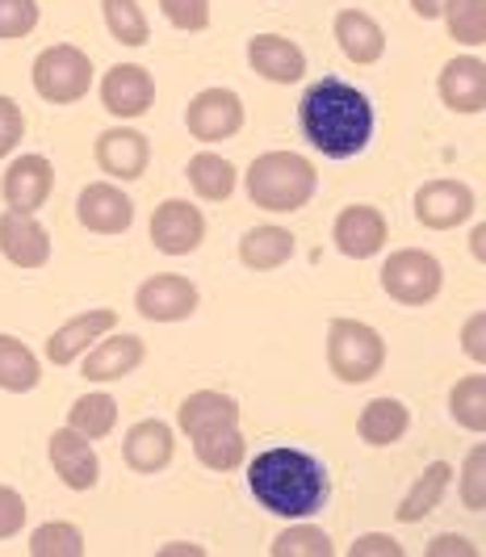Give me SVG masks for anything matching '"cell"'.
Segmentation results:
<instances>
[{
	"label": "cell",
	"mask_w": 486,
	"mask_h": 557,
	"mask_svg": "<svg viewBox=\"0 0 486 557\" xmlns=\"http://www.w3.org/2000/svg\"><path fill=\"white\" fill-rule=\"evenodd\" d=\"M298 126L319 156L352 160L373 139V106L361 88L336 81V76H323L302 92Z\"/></svg>",
	"instance_id": "cell-1"
},
{
	"label": "cell",
	"mask_w": 486,
	"mask_h": 557,
	"mask_svg": "<svg viewBox=\"0 0 486 557\" xmlns=\"http://www.w3.org/2000/svg\"><path fill=\"white\" fill-rule=\"evenodd\" d=\"M248 491L264 511L282 520H307L323 511V503L332 495V478L315 453L277 445L257 453V461L248 466Z\"/></svg>",
	"instance_id": "cell-2"
},
{
	"label": "cell",
	"mask_w": 486,
	"mask_h": 557,
	"mask_svg": "<svg viewBox=\"0 0 486 557\" xmlns=\"http://www.w3.org/2000/svg\"><path fill=\"white\" fill-rule=\"evenodd\" d=\"M248 197L257 201V210H269V214H294L302 210L319 189V172L307 156L298 151H264L252 160L248 176Z\"/></svg>",
	"instance_id": "cell-3"
},
{
	"label": "cell",
	"mask_w": 486,
	"mask_h": 557,
	"mask_svg": "<svg viewBox=\"0 0 486 557\" xmlns=\"http://www.w3.org/2000/svg\"><path fill=\"white\" fill-rule=\"evenodd\" d=\"M327 369L348 382V386H365L386 369V339L377 327L361 319H336L327 327Z\"/></svg>",
	"instance_id": "cell-4"
},
{
	"label": "cell",
	"mask_w": 486,
	"mask_h": 557,
	"mask_svg": "<svg viewBox=\"0 0 486 557\" xmlns=\"http://www.w3.org/2000/svg\"><path fill=\"white\" fill-rule=\"evenodd\" d=\"M29 81H34V92L47 106H76L92 88V59L80 47L59 42V47H47L42 55L34 59Z\"/></svg>",
	"instance_id": "cell-5"
},
{
	"label": "cell",
	"mask_w": 486,
	"mask_h": 557,
	"mask_svg": "<svg viewBox=\"0 0 486 557\" xmlns=\"http://www.w3.org/2000/svg\"><path fill=\"white\" fill-rule=\"evenodd\" d=\"M445 285V269L432 251L399 248L390 251V260L382 264V289L399 302V307H428Z\"/></svg>",
	"instance_id": "cell-6"
},
{
	"label": "cell",
	"mask_w": 486,
	"mask_h": 557,
	"mask_svg": "<svg viewBox=\"0 0 486 557\" xmlns=\"http://www.w3.org/2000/svg\"><path fill=\"white\" fill-rule=\"evenodd\" d=\"M185 126L198 143H223L244 131V101L230 88H201L185 110Z\"/></svg>",
	"instance_id": "cell-7"
},
{
	"label": "cell",
	"mask_w": 486,
	"mask_h": 557,
	"mask_svg": "<svg viewBox=\"0 0 486 557\" xmlns=\"http://www.w3.org/2000/svg\"><path fill=\"white\" fill-rule=\"evenodd\" d=\"M201 239H205V219H201V210L194 201L169 197V201L155 206V214H151V244H155V251L189 256V251L201 248Z\"/></svg>",
	"instance_id": "cell-8"
},
{
	"label": "cell",
	"mask_w": 486,
	"mask_h": 557,
	"mask_svg": "<svg viewBox=\"0 0 486 557\" xmlns=\"http://www.w3.org/2000/svg\"><path fill=\"white\" fill-rule=\"evenodd\" d=\"M198 285L180 273H155L139 285L135 294V310L144 314L147 323H180L198 310Z\"/></svg>",
	"instance_id": "cell-9"
},
{
	"label": "cell",
	"mask_w": 486,
	"mask_h": 557,
	"mask_svg": "<svg viewBox=\"0 0 486 557\" xmlns=\"http://www.w3.org/2000/svg\"><path fill=\"white\" fill-rule=\"evenodd\" d=\"M478 210V197L465 181H428L415 194V219L428 231H453V226L470 223Z\"/></svg>",
	"instance_id": "cell-10"
},
{
	"label": "cell",
	"mask_w": 486,
	"mask_h": 557,
	"mask_svg": "<svg viewBox=\"0 0 486 557\" xmlns=\"http://www.w3.org/2000/svg\"><path fill=\"white\" fill-rule=\"evenodd\" d=\"M101 106L105 113H114L122 122L130 117H144L155 106V81L144 63H114L105 76H101Z\"/></svg>",
	"instance_id": "cell-11"
},
{
	"label": "cell",
	"mask_w": 486,
	"mask_h": 557,
	"mask_svg": "<svg viewBox=\"0 0 486 557\" xmlns=\"http://www.w3.org/2000/svg\"><path fill=\"white\" fill-rule=\"evenodd\" d=\"M51 189H55V168L47 156H17L0 176V197L9 210L34 214L51 201Z\"/></svg>",
	"instance_id": "cell-12"
},
{
	"label": "cell",
	"mask_w": 486,
	"mask_h": 557,
	"mask_svg": "<svg viewBox=\"0 0 486 557\" xmlns=\"http://www.w3.org/2000/svg\"><path fill=\"white\" fill-rule=\"evenodd\" d=\"M76 219L92 235H122L135 223V201L110 181H97V185H85L76 197Z\"/></svg>",
	"instance_id": "cell-13"
},
{
	"label": "cell",
	"mask_w": 486,
	"mask_h": 557,
	"mask_svg": "<svg viewBox=\"0 0 486 557\" xmlns=\"http://www.w3.org/2000/svg\"><path fill=\"white\" fill-rule=\"evenodd\" d=\"M390 226L382 219V210L373 206H344L332 226V244L340 248V256L348 260H373L377 251L386 248Z\"/></svg>",
	"instance_id": "cell-14"
},
{
	"label": "cell",
	"mask_w": 486,
	"mask_h": 557,
	"mask_svg": "<svg viewBox=\"0 0 486 557\" xmlns=\"http://www.w3.org/2000/svg\"><path fill=\"white\" fill-rule=\"evenodd\" d=\"M0 256L17 269H42L51 260V231L26 210L0 214Z\"/></svg>",
	"instance_id": "cell-15"
},
{
	"label": "cell",
	"mask_w": 486,
	"mask_h": 557,
	"mask_svg": "<svg viewBox=\"0 0 486 557\" xmlns=\"http://www.w3.org/2000/svg\"><path fill=\"white\" fill-rule=\"evenodd\" d=\"M151 164V143L130 126H114L97 135V168L114 181H139Z\"/></svg>",
	"instance_id": "cell-16"
},
{
	"label": "cell",
	"mask_w": 486,
	"mask_h": 557,
	"mask_svg": "<svg viewBox=\"0 0 486 557\" xmlns=\"http://www.w3.org/2000/svg\"><path fill=\"white\" fill-rule=\"evenodd\" d=\"M114 327H117V310H110V307L85 310V314L67 319V323L47 339V361L59 364V369H63V364H76L88 352V344H97L101 335L114 332Z\"/></svg>",
	"instance_id": "cell-17"
},
{
	"label": "cell",
	"mask_w": 486,
	"mask_h": 557,
	"mask_svg": "<svg viewBox=\"0 0 486 557\" xmlns=\"http://www.w3.org/2000/svg\"><path fill=\"white\" fill-rule=\"evenodd\" d=\"M436 92L453 113H483L486 110V67L478 55L449 59L436 76Z\"/></svg>",
	"instance_id": "cell-18"
},
{
	"label": "cell",
	"mask_w": 486,
	"mask_h": 557,
	"mask_svg": "<svg viewBox=\"0 0 486 557\" xmlns=\"http://www.w3.org/2000/svg\"><path fill=\"white\" fill-rule=\"evenodd\" d=\"M172 453H176V436L164 419H139L126 441H122V457L135 474H160L172 466Z\"/></svg>",
	"instance_id": "cell-19"
},
{
	"label": "cell",
	"mask_w": 486,
	"mask_h": 557,
	"mask_svg": "<svg viewBox=\"0 0 486 557\" xmlns=\"http://www.w3.org/2000/svg\"><path fill=\"white\" fill-rule=\"evenodd\" d=\"M51 466L63 478V486H72V491H92L101 478V461H97L92 441L72 432V428H59L51 436Z\"/></svg>",
	"instance_id": "cell-20"
},
{
	"label": "cell",
	"mask_w": 486,
	"mask_h": 557,
	"mask_svg": "<svg viewBox=\"0 0 486 557\" xmlns=\"http://www.w3.org/2000/svg\"><path fill=\"white\" fill-rule=\"evenodd\" d=\"M248 63L252 72L273 84H298L307 76V55L298 42H289L286 34H257L248 42Z\"/></svg>",
	"instance_id": "cell-21"
},
{
	"label": "cell",
	"mask_w": 486,
	"mask_h": 557,
	"mask_svg": "<svg viewBox=\"0 0 486 557\" xmlns=\"http://www.w3.org/2000/svg\"><path fill=\"white\" fill-rule=\"evenodd\" d=\"M147 348L139 335H101L92 344V352L85 357V377L88 382H122L126 373H135L144 364Z\"/></svg>",
	"instance_id": "cell-22"
},
{
	"label": "cell",
	"mask_w": 486,
	"mask_h": 557,
	"mask_svg": "<svg viewBox=\"0 0 486 557\" xmlns=\"http://www.w3.org/2000/svg\"><path fill=\"white\" fill-rule=\"evenodd\" d=\"M227 423H239V403H235L230 394H219V391L189 394V398L180 403V411H176V428H180L189 441H198L205 432H219V428H227Z\"/></svg>",
	"instance_id": "cell-23"
},
{
	"label": "cell",
	"mask_w": 486,
	"mask_h": 557,
	"mask_svg": "<svg viewBox=\"0 0 486 557\" xmlns=\"http://www.w3.org/2000/svg\"><path fill=\"white\" fill-rule=\"evenodd\" d=\"M336 42H340L344 59H352L357 67H370V63L386 55V29L361 9L336 13Z\"/></svg>",
	"instance_id": "cell-24"
},
{
	"label": "cell",
	"mask_w": 486,
	"mask_h": 557,
	"mask_svg": "<svg viewBox=\"0 0 486 557\" xmlns=\"http://www.w3.org/2000/svg\"><path fill=\"white\" fill-rule=\"evenodd\" d=\"M294 248H298L294 231L264 223V226L244 231V239H239V260H244V269H252V273H273V269H282V264L294 260Z\"/></svg>",
	"instance_id": "cell-25"
},
{
	"label": "cell",
	"mask_w": 486,
	"mask_h": 557,
	"mask_svg": "<svg viewBox=\"0 0 486 557\" xmlns=\"http://www.w3.org/2000/svg\"><path fill=\"white\" fill-rule=\"evenodd\" d=\"M407 428H411V411L399 398H373V403H365L361 419H357V436L370 448L399 445L407 436Z\"/></svg>",
	"instance_id": "cell-26"
},
{
	"label": "cell",
	"mask_w": 486,
	"mask_h": 557,
	"mask_svg": "<svg viewBox=\"0 0 486 557\" xmlns=\"http://www.w3.org/2000/svg\"><path fill=\"white\" fill-rule=\"evenodd\" d=\"M449 482H453V466H449V461H432V466H424V474L411 482V491L402 495L399 511H395L399 524H420L424 516H432V511L440 507V499H445Z\"/></svg>",
	"instance_id": "cell-27"
},
{
	"label": "cell",
	"mask_w": 486,
	"mask_h": 557,
	"mask_svg": "<svg viewBox=\"0 0 486 557\" xmlns=\"http://www.w3.org/2000/svg\"><path fill=\"white\" fill-rule=\"evenodd\" d=\"M185 176H189V189L201 197V201H227L235 194V185H239V172L230 160L223 156H214V151H198L189 168H185Z\"/></svg>",
	"instance_id": "cell-28"
},
{
	"label": "cell",
	"mask_w": 486,
	"mask_h": 557,
	"mask_svg": "<svg viewBox=\"0 0 486 557\" xmlns=\"http://www.w3.org/2000/svg\"><path fill=\"white\" fill-rule=\"evenodd\" d=\"M189 445H194L201 466H205V470H214V474H230V470H239V466H244V457H248V441H244L239 423H227V428H219V432H205V436L189 441Z\"/></svg>",
	"instance_id": "cell-29"
},
{
	"label": "cell",
	"mask_w": 486,
	"mask_h": 557,
	"mask_svg": "<svg viewBox=\"0 0 486 557\" xmlns=\"http://www.w3.org/2000/svg\"><path fill=\"white\" fill-rule=\"evenodd\" d=\"M42 382V364L29 352L17 335L0 332V391L9 394H29Z\"/></svg>",
	"instance_id": "cell-30"
},
{
	"label": "cell",
	"mask_w": 486,
	"mask_h": 557,
	"mask_svg": "<svg viewBox=\"0 0 486 557\" xmlns=\"http://www.w3.org/2000/svg\"><path fill=\"white\" fill-rule=\"evenodd\" d=\"M67 428L88 441H105L117 428V398L114 394H80L67 411Z\"/></svg>",
	"instance_id": "cell-31"
},
{
	"label": "cell",
	"mask_w": 486,
	"mask_h": 557,
	"mask_svg": "<svg viewBox=\"0 0 486 557\" xmlns=\"http://www.w3.org/2000/svg\"><path fill=\"white\" fill-rule=\"evenodd\" d=\"M440 17L453 42L465 47H483L486 42V0H445Z\"/></svg>",
	"instance_id": "cell-32"
},
{
	"label": "cell",
	"mask_w": 486,
	"mask_h": 557,
	"mask_svg": "<svg viewBox=\"0 0 486 557\" xmlns=\"http://www.w3.org/2000/svg\"><path fill=\"white\" fill-rule=\"evenodd\" d=\"M449 416L458 419L461 428H470V432H486V377L483 373H470V377H461L458 386L449 391Z\"/></svg>",
	"instance_id": "cell-33"
},
{
	"label": "cell",
	"mask_w": 486,
	"mask_h": 557,
	"mask_svg": "<svg viewBox=\"0 0 486 557\" xmlns=\"http://www.w3.org/2000/svg\"><path fill=\"white\" fill-rule=\"evenodd\" d=\"M101 13H105V26L114 34V42H122V47H144L151 38L139 0H101Z\"/></svg>",
	"instance_id": "cell-34"
},
{
	"label": "cell",
	"mask_w": 486,
	"mask_h": 557,
	"mask_svg": "<svg viewBox=\"0 0 486 557\" xmlns=\"http://www.w3.org/2000/svg\"><path fill=\"white\" fill-rule=\"evenodd\" d=\"M85 549V532L76 524H67V520H51V524L34 529V536H29V554L34 557H80Z\"/></svg>",
	"instance_id": "cell-35"
},
{
	"label": "cell",
	"mask_w": 486,
	"mask_h": 557,
	"mask_svg": "<svg viewBox=\"0 0 486 557\" xmlns=\"http://www.w3.org/2000/svg\"><path fill=\"white\" fill-rule=\"evenodd\" d=\"M269 554L273 557H332L336 554V545H332V536L315 524H294V529L277 532V541L269 545Z\"/></svg>",
	"instance_id": "cell-36"
},
{
	"label": "cell",
	"mask_w": 486,
	"mask_h": 557,
	"mask_svg": "<svg viewBox=\"0 0 486 557\" xmlns=\"http://www.w3.org/2000/svg\"><path fill=\"white\" fill-rule=\"evenodd\" d=\"M38 26V0H0V42L26 38Z\"/></svg>",
	"instance_id": "cell-37"
},
{
	"label": "cell",
	"mask_w": 486,
	"mask_h": 557,
	"mask_svg": "<svg viewBox=\"0 0 486 557\" xmlns=\"http://www.w3.org/2000/svg\"><path fill=\"white\" fill-rule=\"evenodd\" d=\"M461 503L470 511H483L486 507V448L474 445L465 457V470H461Z\"/></svg>",
	"instance_id": "cell-38"
},
{
	"label": "cell",
	"mask_w": 486,
	"mask_h": 557,
	"mask_svg": "<svg viewBox=\"0 0 486 557\" xmlns=\"http://www.w3.org/2000/svg\"><path fill=\"white\" fill-rule=\"evenodd\" d=\"M160 9L176 29L198 34V29L210 26V0H160Z\"/></svg>",
	"instance_id": "cell-39"
},
{
	"label": "cell",
	"mask_w": 486,
	"mask_h": 557,
	"mask_svg": "<svg viewBox=\"0 0 486 557\" xmlns=\"http://www.w3.org/2000/svg\"><path fill=\"white\" fill-rule=\"evenodd\" d=\"M22 135H26V113L13 97H0V160L17 151Z\"/></svg>",
	"instance_id": "cell-40"
},
{
	"label": "cell",
	"mask_w": 486,
	"mask_h": 557,
	"mask_svg": "<svg viewBox=\"0 0 486 557\" xmlns=\"http://www.w3.org/2000/svg\"><path fill=\"white\" fill-rule=\"evenodd\" d=\"M26 499L13 486H0V541H13L17 532L26 529Z\"/></svg>",
	"instance_id": "cell-41"
},
{
	"label": "cell",
	"mask_w": 486,
	"mask_h": 557,
	"mask_svg": "<svg viewBox=\"0 0 486 557\" xmlns=\"http://www.w3.org/2000/svg\"><path fill=\"white\" fill-rule=\"evenodd\" d=\"M348 557H402V545L386 532H365V536L352 541Z\"/></svg>",
	"instance_id": "cell-42"
},
{
	"label": "cell",
	"mask_w": 486,
	"mask_h": 557,
	"mask_svg": "<svg viewBox=\"0 0 486 557\" xmlns=\"http://www.w3.org/2000/svg\"><path fill=\"white\" fill-rule=\"evenodd\" d=\"M483 327H486L483 314H470V323H465V332H461V344H465V357H470L474 364H483V361H486Z\"/></svg>",
	"instance_id": "cell-43"
},
{
	"label": "cell",
	"mask_w": 486,
	"mask_h": 557,
	"mask_svg": "<svg viewBox=\"0 0 486 557\" xmlns=\"http://www.w3.org/2000/svg\"><path fill=\"white\" fill-rule=\"evenodd\" d=\"M428 557H474L478 549L465 541V536H453V532H445V536H436L428 549H424Z\"/></svg>",
	"instance_id": "cell-44"
},
{
	"label": "cell",
	"mask_w": 486,
	"mask_h": 557,
	"mask_svg": "<svg viewBox=\"0 0 486 557\" xmlns=\"http://www.w3.org/2000/svg\"><path fill=\"white\" fill-rule=\"evenodd\" d=\"M440 4H445V0H411V13L424 17V22H436V17H440Z\"/></svg>",
	"instance_id": "cell-45"
},
{
	"label": "cell",
	"mask_w": 486,
	"mask_h": 557,
	"mask_svg": "<svg viewBox=\"0 0 486 557\" xmlns=\"http://www.w3.org/2000/svg\"><path fill=\"white\" fill-rule=\"evenodd\" d=\"M201 557L205 554V549H201V545H185V541H172V545H164V549H160V557Z\"/></svg>",
	"instance_id": "cell-46"
},
{
	"label": "cell",
	"mask_w": 486,
	"mask_h": 557,
	"mask_svg": "<svg viewBox=\"0 0 486 557\" xmlns=\"http://www.w3.org/2000/svg\"><path fill=\"white\" fill-rule=\"evenodd\" d=\"M483 239H486V235H483V226H474V235H470V251H474L478 260H483V256H486V251H483Z\"/></svg>",
	"instance_id": "cell-47"
}]
</instances>
